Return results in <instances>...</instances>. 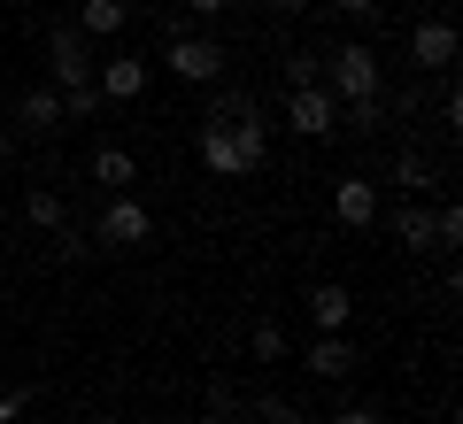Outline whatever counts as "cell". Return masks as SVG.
<instances>
[{"label":"cell","mask_w":463,"mask_h":424,"mask_svg":"<svg viewBox=\"0 0 463 424\" xmlns=\"http://www.w3.org/2000/svg\"><path fill=\"white\" fill-rule=\"evenodd\" d=\"M201 163L209 178H255L270 163V116H240V124H201Z\"/></svg>","instance_id":"cell-1"},{"label":"cell","mask_w":463,"mask_h":424,"mask_svg":"<svg viewBox=\"0 0 463 424\" xmlns=\"http://www.w3.org/2000/svg\"><path fill=\"white\" fill-rule=\"evenodd\" d=\"M325 93L332 100H364V93H386V62L371 39H347V47H325Z\"/></svg>","instance_id":"cell-2"},{"label":"cell","mask_w":463,"mask_h":424,"mask_svg":"<svg viewBox=\"0 0 463 424\" xmlns=\"http://www.w3.org/2000/svg\"><path fill=\"white\" fill-rule=\"evenodd\" d=\"M93 240H100V247H116V255H124V247H147V240H155V216H147V201H139V193H100Z\"/></svg>","instance_id":"cell-3"},{"label":"cell","mask_w":463,"mask_h":424,"mask_svg":"<svg viewBox=\"0 0 463 424\" xmlns=\"http://www.w3.org/2000/svg\"><path fill=\"white\" fill-rule=\"evenodd\" d=\"M47 78H54V93L93 85V39L78 24H47Z\"/></svg>","instance_id":"cell-4"},{"label":"cell","mask_w":463,"mask_h":424,"mask_svg":"<svg viewBox=\"0 0 463 424\" xmlns=\"http://www.w3.org/2000/svg\"><path fill=\"white\" fill-rule=\"evenodd\" d=\"M224 70H232V54L216 47L209 32H178V39H170V78H178V85H216Z\"/></svg>","instance_id":"cell-5"},{"label":"cell","mask_w":463,"mask_h":424,"mask_svg":"<svg viewBox=\"0 0 463 424\" xmlns=\"http://www.w3.org/2000/svg\"><path fill=\"white\" fill-rule=\"evenodd\" d=\"M410 62L425 70V78H448V70H456V24L448 16H417L410 24Z\"/></svg>","instance_id":"cell-6"},{"label":"cell","mask_w":463,"mask_h":424,"mask_svg":"<svg viewBox=\"0 0 463 424\" xmlns=\"http://www.w3.org/2000/svg\"><path fill=\"white\" fill-rule=\"evenodd\" d=\"M286 124H294L301 139H332V131H340V100H332L325 85H294V93H286Z\"/></svg>","instance_id":"cell-7"},{"label":"cell","mask_w":463,"mask_h":424,"mask_svg":"<svg viewBox=\"0 0 463 424\" xmlns=\"http://www.w3.org/2000/svg\"><path fill=\"white\" fill-rule=\"evenodd\" d=\"M379 209H386V201H379V185H371V178H355V170H347V178L332 185V216H340L347 231H371V224H379Z\"/></svg>","instance_id":"cell-8"},{"label":"cell","mask_w":463,"mask_h":424,"mask_svg":"<svg viewBox=\"0 0 463 424\" xmlns=\"http://www.w3.org/2000/svg\"><path fill=\"white\" fill-rule=\"evenodd\" d=\"M301 309H309V325H317V332H347V325H355V294H347L340 278L309 286V301H301Z\"/></svg>","instance_id":"cell-9"},{"label":"cell","mask_w":463,"mask_h":424,"mask_svg":"<svg viewBox=\"0 0 463 424\" xmlns=\"http://www.w3.org/2000/svg\"><path fill=\"white\" fill-rule=\"evenodd\" d=\"M301 363H309V378H325V386H332V378L355 371V340H347V332H317V340L301 347Z\"/></svg>","instance_id":"cell-10"},{"label":"cell","mask_w":463,"mask_h":424,"mask_svg":"<svg viewBox=\"0 0 463 424\" xmlns=\"http://www.w3.org/2000/svg\"><path fill=\"white\" fill-rule=\"evenodd\" d=\"M16 124L32 131V139H54V131L70 124V116H62V93H54V85H32V93H16Z\"/></svg>","instance_id":"cell-11"},{"label":"cell","mask_w":463,"mask_h":424,"mask_svg":"<svg viewBox=\"0 0 463 424\" xmlns=\"http://www.w3.org/2000/svg\"><path fill=\"white\" fill-rule=\"evenodd\" d=\"M379 216H386V224H394V240L410 247V255H432V209H425V201H417V193H402L394 209H379Z\"/></svg>","instance_id":"cell-12"},{"label":"cell","mask_w":463,"mask_h":424,"mask_svg":"<svg viewBox=\"0 0 463 424\" xmlns=\"http://www.w3.org/2000/svg\"><path fill=\"white\" fill-rule=\"evenodd\" d=\"M93 85H100V100H139L147 93V62H139V54H109Z\"/></svg>","instance_id":"cell-13"},{"label":"cell","mask_w":463,"mask_h":424,"mask_svg":"<svg viewBox=\"0 0 463 424\" xmlns=\"http://www.w3.org/2000/svg\"><path fill=\"white\" fill-rule=\"evenodd\" d=\"M93 185H100V193H132V185H139L132 147H93Z\"/></svg>","instance_id":"cell-14"},{"label":"cell","mask_w":463,"mask_h":424,"mask_svg":"<svg viewBox=\"0 0 463 424\" xmlns=\"http://www.w3.org/2000/svg\"><path fill=\"white\" fill-rule=\"evenodd\" d=\"M124 24H132L124 0H78V32H85V39H116Z\"/></svg>","instance_id":"cell-15"},{"label":"cell","mask_w":463,"mask_h":424,"mask_svg":"<svg viewBox=\"0 0 463 424\" xmlns=\"http://www.w3.org/2000/svg\"><path fill=\"white\" fill-rule=\"evenodd\" d=\"M386 116H394V100H386V93H364V100H340V124L355 131V139H371V131H386Z\"/></svg>","instance_id":"cell-16"},{"label":"cell","mask_w":463,"mask_h":424,"mask_svg":"<svg viewBox=\"0 0 463 424\" xmlns=\"http://www.w3.org/2000/svg\"><path fill=\"white\" fill-rule=\"evenodd\" d=\"M24 224H32V231H62L70 224L62 193H54V185H32V193H24Z\"/></svg>","instance_id":"cell-17"},{"label":"cell","mask_w":463,"mask_h":424,"mask_svg":"<svg viewBox=\"0 0 463 424\" xmlns=\"http://www.w3.org/2000/svg\"><path fill=\"white\" fill-rule=\"evenodd\" d=\"M248 417H255V424H309V409H301V401H286V393H255V401H248Z\"/></svg>","instance_id":"cell-18"},{"label":"cell","mask_w":463,"mask_h":424,"mask_svg":"<svg viewBox=\"0 0 463 424\" xmlns=\"http://www.w3.org/2000/svg\"><path fill=\"white\" fill-rule=\"evenodd\" d=\"M209 417L216 424H240V417H248V393L232 386V378H209Z\"/></svg>","instance_id":"cell-19"},{"label":"cell","mask_w":463,"mask_h":424,"mask_svg":"<svg viewBox=\"0 0 463 424\" xmlns=\"http://www.w3.org/2000/svg\"><path fill=\"white\" fill-rule=\"evenodd\" d=\"M294 85H325V47H294L286 54V93Z\"/></svg>","instance_id":"cell-20"},{"label":"cell","mask_w":463,"mask_h":424,"mask_svg":"<svg viewBox=\"0 0 463 424\" xmlns=\"http://www.w3.org/2000/svg\"><path fill=\"white\" fill-rule=\"evenodd\" d=\"M394 185H402V193H425V185H432V163H425L417 147H402V155H394Z\"/></svg>","instance_id":"cell-21"},{"label":"cell","mask_w":463,"mask_h":424,"mask_svg":"<svg viewBox=\"0 0 463 424\" xmlns=\"http://www.w3.org/2000/svg\"><path fill=\"white\" fill-rule=\"evenodd\" d=\"M248 355L255 363H286V325H270V316H263V325L248 332Z\"/></svg>","instance_id":"cell-22"},{"label":"cell","mask_w":463,"mask_h":424,"mask_svg":"<svg viewBox=\"0 0 463 424\" xmlns=\"http://www.w3.org/2000/svg\"><path fill=\"white\" fill-rule=\"evenodd\" d=\"M47 255L54 262H85V255H93V240H85L78 224H62V231H47Z\"/></svg>","instance_id":"cell-23"},{"label":"cell","mask_w":463,"mask_h":424,"mask_svg":"<svg viewBox=\"0 0 463 424\" xmlns=\"http://www.w3.org/2000/svg\"><path fill=\"white\" fill-rule=\"evenodd\" d=\"M100 108H109V100H100V85H70V93H62V116H78V124H93Z\"/></svg>","instance_id":"cell-24"},{"label":"cell","mask_w":463,"mask_h":424,"mask_svg":"<svg viewBox=\"0 0 463 424\" xmlns=\"http://www.w3.org/2000/svg\"><path fill=\"white\" fill-rule=\"evenodd\" d=\"M32 409V386H0V424H16Z\"/></svg>","instance_id":"cell-25"},{"label":"cell","mask_w":463,"mask_h":424,"mask_svg":"<svg viewBox=\"0 0 463 424\" xmlns=\"http://www.w3.org/2000/svg\"><path fill=\"white\" fill-rule=\"evenodd\" d=\"M332 8H340L347 24H379V8H386V0H332Z\"/></svg>","instance_id":"cell-26"},{"label":"cell","mask_w":463,"mask_h":424,"mask_svg":"<svg viewBox=\"0 0 463 424\" xmlns=\"http://www.w3.org/2000/svg\"><path fill=\"white\" fill-rule=\"evenodd\" d=\"M332 424H386V417H379V409H364V401H347V409H340Z\"/></svg>","instance_id":"cell-27"},{"label":"cell","mask_w":463,"mask_h":424,"mask_svg":"<svg viewBox=\"0 0 463 424\" xmlns=\"http://www.w3.org/2000/svg\"><path fill=\"white\" fill-rule=\"evenodd\" d=\"M178 8H185V16H224L232 0H178Z\"/></svg>","instance_id":"cell-28"},{"label":"cell","mask_w":463,"mask_h":424,"mask_svg":"<svg viewBox=\"0 0 463 424\" xmlns=\"http://www.w3.org/2000/svg\"><path fill=\"white\" fill-rule=\"evenodd\" d=\"M270 16H301V8H309V0H263Z\"/></svg>","instance_id":"cell-29"},{"label":"cell","mask_w":463,"mask_h":424,"mask_svg":"<svg viewBox=\"0 0 463 424\" xmlns=\"http://www.w3.org/2000/svg\"><path fill=\"white\" fill-rule=\"evenodd\" d=\"M0 116H8V85H0Z\"/></svg>","instance_id":"cell-30"}]
</instances>
